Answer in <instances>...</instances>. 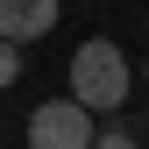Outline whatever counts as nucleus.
<instances>
[{
  "mask_svg": "<svg viewBox=\"0 0 149 149\" xmlns=\"http://www.w3.org/2000/svg\"><path fill=\"white\" fill-rule=\"evenodd\" d=\"M128 85H135V71H128L121 43H107V36H85L78 50H71V100L92 107V114H114L128 100Z\"/></svg>",
  "mask_w": 149,
  "mask_h": 149,
  "instance_id": "nucleus-1",
  "label": "nucleus"
},
{
  "mask_svg": "<svg viewBox=\"0 0 149 149\" xmlns=\"http://www.w3.org/2000/svg\"><path fill=\"white\" fill-rule=\"evenodd\" d=\"M29 149H92V107L50 100L29 114Z\"/></svg>",
  "mask_w": 149,
  "mask_h": 149,
  "instance_id": "nucleus-2",
  "label": "nucleus"
},
{
  "mask_svg": "<svg viewBox=\"0 0 149 149\" xmlns=\"http://www.w3.org/2000/svg\"><path fill=\"white\" fill-rule=\"evenodd\" d=\"M57 29V0H0V36L7 43H43Z\"/></svg>",
  "mask_w": 149,
  "mask_h": 149,
  "instance_id": "nucleus-3",
  "label": "nucleus"
},
{
  "mask_svg": "<svg viewBox=\"0 0 149 149\" xmlns=\"http://www.w3.org/2000/svg\"><path fill=\"white\" fill-rule=\"evenodd\" d=\"M92 149H142V142H135V128L121 121V128H92Z\"/></svg>",
  "mask_w": 149,
  "mask_h": 149,
  "instance_id": "nucleus-4",
  "label": "nucleus"
},
{
  "mask_svg": "<svg viewBox=\"0 0 149 149\" xmlns=\"http://www.w3.org/2000/svg\"><path fill=\"white\" fill-rule=\"evenodd\" d=\"M14 78H22V43H7V36H0V92H7Z\"/></svg>",
  "mask_w": 149,
  "mask_h": 149,
  "instance_id": "nucleus-5",
  "label": "nucleus"
}]
</instances>
